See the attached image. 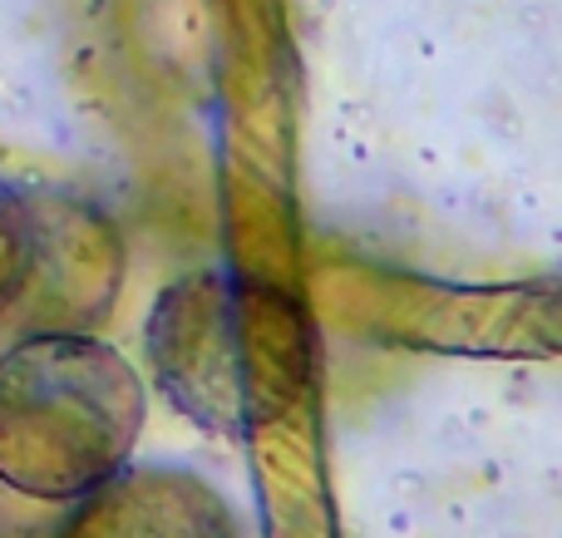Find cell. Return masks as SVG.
I'll use <instances>...</instances> for the list:
<instances>
[{
    "instance_id": "6da1fadb",
    "label": "cell",
    "mask_w": 562,
    "mask_h": 538,
    "mask_svg": "<svg viewBox=\"0 0 562 538\" xmlns=\"http://www.w3.org/2000/svg\"><path fill=\"white\" fill-rule=\"evenodd\" d=\"M144 435V381L89 332H30L0 351V490L69 509Z\"/></svg>"
},
{
    "instance_id": "7a4b0ae2",
    "label": "cell",
    "mask_w": 562,
    "mask_h": 538,
    "mask_svg": "<svg viewBox=\"0 0 562 538\" xmlns=\"http://www.w3.org/2000/svg\"><path fill=\"white\" fill-rule=\"evenodd\" d=\"M148 361L178 411L213 430H252L296 401L306 326L267 287L203 272L164 292L148 322Z\"/></svg>"
},
{
    "instance_id": "3957f363",
    "label": "cell",
    "mask_w": 562,
    "mask_h": 538,
    "mask_svg": "<svg viewBox=\"0 0 562 538\" xmlns=\"http://www.w3.org/2000/svg\"><path fill=\"white\" fill-rule=\"evenodd\" d=\"M119 282L114 227L94 208L0 178V326L94 332Z\"/></svg>"
},
{
    "instance_id": "277c9868",
    "label": "cell",
    "mask_w": 562,
    "mask_h": 538,
    "mask_svg": "<svg viewBox=\"0 0 562 538\" xmlns=\"http://www.w3.org/2000/svg\"><path fill=\"white\" fill-rule=\"evenodd\" d=\"M55 538H237L227 504L183 470H119L79 504Z\"/></svg>"
}]
</instances>
